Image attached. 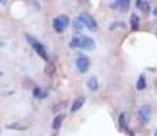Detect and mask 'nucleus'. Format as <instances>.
I'll return each mask as SVG.
<instances>
[{
    "instance_id": "1",
    "label": "nucleus",
    "mask_w": 157,
    "mask_h": 136,
    "mask_svg": "<svg viewBox=\"0 0 157 136\" xmlns=\"http://www.w3.org/2000/svg\"><path fill=\"white\" fill-rule=\"evenodd\" d=\"M68 46L71 49H77V48H81V49H93L96 46V42L93 38L87 37V35H81V37H72Z\"/></svg>"
},
{
    "instance_id": "2",
    "label": "nucleus",
    "mask_w": 157,
    "mask_h": 136,
    "mask_svg": "<svg viewBox=\"0 0 157 136\" xmlns=\"http://www.w3.org/2000/svg\"><path fill=\"white\" fill-rule=\"evenodd\" d=\"M26 40H28V42L32 45V48L36 50V53H37L41 59L45 60V61H49V54H48L47 46H45L43 42H40L37 38L30 35V34H26Z\"/></svg>"
},
{
    "instance_id": "3",
    "label": "nucleus",
    "mask_w": 157,
    "mask_h": 136,
    "mask_svg": "<svg viewBox=\"0 0 157 136\" xmlns=\"http://www.w3.org/2000/svg\"><path fill=\"white\" fill-rule=\"evenodd\" d=\"M78 22H79L82 26L87 27L89 30H96L97 29V22H96L94 17H92V15L87 14V13L79 14V17H78Z\"/></svg>"
},
{
    "instance_id": "4",
    "label": "nucleus",
    "mask_w": 157,
    "mask_h": 136,
    "mask_svg": "<svg viewBox=\"0 0 157 136\" xmlns=\"http://www.w3.org/2000/svg\"><path fill=\"white\" fill-rule=\"evenodd\" d=\"M52 25H53V29H55L56 33H63L68 27V25H70V20H68V18L66 17V15H60V17L53 19Z\"/></svg>"
},
{
    "instance_id": "5",
    "label": "nucleus",
    "mask_w": 157,
    "mask_h": 136,
    "mask_svg": "<svg viewBox=\"0 0 157 136\" xmlns=\"http://www.w3.org/2000/svg\"><path fill=\"white\" fill-rule=\"evenodd\" d=\"M75 65H77L78 71L82 72V74H85V72H87L89 71V68H90V59L87 56L81 54V56L75 60Z\"/></svg>"
},
{
    "instance_id": "6",
    "label": "nucleus",
    "mask_w": 157,
    "mask_h": 136,
    "mask_svg": "<svg viewBox=\"0 0 157 136\" xmlns=\"http://www.w3.org/2000/svg\"><path fill=\"white\" fill-rule=\"evenodd\" d=\"M111 7H112L113 10L127 11L130 8V2H128V0H117V2L111 3Z\"/></svg>"
},
{
    "instance_id": "7",
    "label": "nucleus",
    "mask_w": 157,
    "mask_h": 136,
    "mask_svg": "<svg viewBox=\"0 0 157 136\" xmlns=\"http://www.w3.org/2000/svg\"><path fill=\"white\" fill-rule=\"evenodd\" d=\"M150 114H152V109H150V106H147V105L142 106V108H141V110H140V119H141V121H142L144 124L147 123L150 120Z\"/></svg>"
},
{
    "instance_id": "8",
    "label": "nucleus",
    "mask_w": 157,
    "mask_h": 136,
    "mask_svg": "<svg viewBox=\"0 0 157 136\" xmlns=\"http://www.w3.org/2000/svg\"><path fill=\"white\" fill-rule=\"evenodd\" d=\"M85 104V97H78L71 105V112H78Z\"/></svg>"
},
{
    "instance_id": "9",
    "label": "nucleus",
    "mask_w": 157,
    "mask_h": 136,
    "mask_svg": "<svg viewBox=\"0 0 157 136\" xmlns=\"http://www.w3.org/2000/svg\"><path fill=\"white\" fill-rule=\"evenodd\" d=\"M130 26H131V30L137 31L140 29V17L137 14H132L131 18H130Z\"/></svg>"
},
{
    "instance_id": "10",
    "label": "nucleus",
    "mask_w": 157,
    "mask_h": 136,
    "mask_svg": "<svg viewBox=\"0 0 157 136\" xmlns=\"http://www.w3.org/2000/svg\"><path fill=\"white\" fill-rule=\"evenodd\" d=\"M135 4H137V8H140L142 13H149L150 11V7H149V3L147 2H144V0H137L135 2Z\"/></svg>"
},
{
    "instance_id": "11",
    "label": "nucleus",
    "mask_w": 157,
    "mask_h": 136,
    "mask_svg": "<svg viewBox=\"0 0 157 136\" xmlns=\"http://www.w3.org/2000/svg\"><path fill=\"white\" fill-rule=\"evenodd\" d=\"M87 87H89L92 91H96V90H98V80L96 76H92L89 80H87Z\"/></svg>"
},
{
    "instance_id": "12",
    "label": "nucleus",
    "mask_w": 157,
    "mask_h": 136,
    "mask_svg": "<svg viewBox=\"0 0 157 136\" xmlns=\"http://www.w3.org/2000/svg\"><path fill=\"white\" fill-rule=\"evenodd\" d=\"M63 120H64V114H57L55 119H53V123H52L53 129H59L60 127H62Z\"/></svg>"
},
{
    "instance_id": "13",
    "label": "nucleus",
    "mask_w": 157,
    "mask_h": 136,
    "mask_svg": "<svg viewBox=\"0 0 157 136\" xmlns=\"http://www.w3.org/2000/svg\"><path fill=\"white\" fill-rule=\"evenodd\" d=\"M145 87H146V78H145V75H141L137 82V90H144Z\"/></svg>"
},
{
    "instance_id": "14",
    "label": "nucleus",
    "mask_w": 157,
    "mask_h": 136,
    "mask_svg": "<svg viewBox=\"0 0 157 136\" xmlns=\"http://www.w3.org/2000/svg\"><path fill=\"white\" fill-rule=\"evenodd\" d=\"M119 124H120V128L126 129V113H120V116H119Z\"/></svg>"
},
{
    "instance_id": "15",
    "label": "nucleus",
    "mask_w": 157,
    "mask_h": 136,
    "mask_svg": "<svg viewBox=\"0 0 157 136\" xmlns=\"http://www.w3.org/2000/svg\"><path fill=\"white\" fill-rule=\"evenodd\" d=\"M48 91H49L48 89H41V93H40V97H38V99L47 98V97H48Z\"/></svg>"
},
{
    "instance_id": "16",
    "label": "nucleus",
    "mask_w": 157,
    "mask_h": 136,
    "mask_svg": "<svg viewBox=\"0 0 157 136\" xmlns=\"http://www.w3.org/2000/svg\"><path fill=\"white\" fill-rule=\"evenodd\" d=\"M117 26H124V23L123 22H113V23H111V26H109V30H113V29H116Z\"/></svg>"
},
{
    "instance_id": "17",
    "label": "nucleus",
    "mask_w": 157,
    "mask_h": 136,
    "mask_svg": "<svg viewBox=\"0 0 157 136\" xmlns=\"http://www.w3.org/2000/svg\"><path fill=\"white\" fill-rule=\"evenodd\" d=\"M40 93H41V89L40 87H36V89L33 90V95H34V98H38V97H40Z\"/></svg>"
},
{
    "instance_id": "18",
    "label": "nucleus",
    "mask_w": 157,
    "mask_h": 136,
    "mask_svg": "<svg viewBox=\"0 0 157 136\" xmlns=\"http://www.w3.org/2000/svg\"><path fill=\"white\" fill-rule=\"evenodd\" d=\"M47 74L48 75H53V65L51 64V67H47Z\"/></svg>"
},
{
    "instance_id": "19",
    "label": "nucleus",
    "mask_w": 157,
    "mask_h": 136,
    "mask_svg": "<svg viewBox=\"0 0 157 136\" xmlns=\"http://www.w3.org/2000/svg\"><path fill=\"white\" fill-rule=\"evenodd\" d=\"M74 26H75V30H81V29H82V25H81L78 20H77V22H74Z\"/></svg>"
},
{
    "instance_id": "20",
    "label": "nucleus",
    "mask_w": 157,
    "mask_h": 136,
    "mask_svg": "<svg viewBox=\"0 0 157 136\" xmlns=\"http://www.w3.org/2000/svg\"><path fill=\"white\" fill-rule=\"evenodd\" d=\"M155 15H156V17H157V7L155 8Z\"/></svg>"
},
{
    "instance_id": "21",
    "label": "nucleus",
    "mask_w": 157,
    "mask_h": 136,
    "mask_svg": "<svg viewBox=\"0 0 157 136\" xmlns=\"http://www.w3.org/2000/svg\"><path fill=\"white\" fill-rule=\"evenodd\" d=\"M3 46V42H0V48H2Z\"/></svg>"
},
{
    "instance_id": "22",
    "label": "nucleus",
    "mask_w": 157,
    "mask_h": 136,
    "mask_svg": "<svg viewBox=\"0 0 157 136\" xmlns=\"http://www.w3.org/2000/svg\"><path fill=\"white\" fill-rule=\"evenodd\" d=\"M155 136H157V129H156V132H155Z\"/></svg>"
},
{
    "instance_id": "23",
    "label": "nucleus",
    "mask_w": 157,
    "mask_h": 136,
    "mask_svg": "<svg viewBox=\"0 0 157 136\" xmlns=\"http://www.w3.org/2000/svg\"><path fill=\"white\" fill-rule=\"evenodd\" d=\"M0 76H2V71H0Z\"/></svg>"
}]
</instances>
